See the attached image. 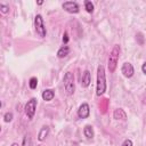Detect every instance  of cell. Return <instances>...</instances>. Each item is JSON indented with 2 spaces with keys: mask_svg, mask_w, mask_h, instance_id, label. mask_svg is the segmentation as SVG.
<instances>
[{
  "mask_svg": "<svg viewBox=\"0 0 146 146\" xmlns=\"http://www.w3.org/2000/svg\"><path fill=\"white\" fill-rule=\"evenodd\" d=\"M68 54H70V48H68L67 46H63L62 48L58 49V51H57V57H58V58H64V57H66Z\"/></svg>",
  "mask_w": 146,
  "mask_h": 146,
  "instance_id": "cell-12",
  "label": "cell"
},
{
  "mask_svg": "<svg viewBox=\"0 0 146 146\" xmlns=\"http://www.w3.org/2000/svg\"><path fill=\"white\" fill-rule=\"evenodd\" d=\"M54 97H55V92H54V90H51V89H46V90L42 92V98H43V100H46V102L52 100Z\"/></svg>",
  "mask_w": 146,
  "mask_h": 146,
  "instance_id": "cell-11",
  "label": "cell"
},
{
  "mask_svg": "<svg viewBox=\"0 0 146 146\" xmlns=\"http://www.w3.org/2000/svg\"><path fill=\"white\" fill-rule=\"evenodd\" d=\"M22 146H32V139H31V135L30 133H26L23 138V141H22Z\"/></svg>",
  "mask_w": 146,
  "mask_h": 146,
  "instance_id": "cell-15",
  "label": "cell"
},
{
  "mask_svg": "<svg viewBox=\"0 0 146 146\" xmlns=\"http://www.w3.org/2000/svg\"><path fill=\"white\" fill-rule=\"evenodd\" d=\"M106 91V78H105V68L103 65L97 67V83H96V95L102 96Z\"/></svg>",
  "mask_w": 146,
  "mask_h": 146,
  "instance_id": "cell-1",
  "label": "cell"
},
{
  "mask_svg": "<svg viewBox=\"0 0 146 146\" xmlns=\"http://www.w3.org/2000/svg\"><path fill=\"white\" fill-rule=\"evenodd\" d=\"M83 133H84V136L88 138V139H92L94 138V128L90 125V124H87L86 127H84V129H83Z\"/></svg>",
  "mask_w": 146,
  "mask_h": 146,
  "instance_id": "cell-13",
  "label": "cell"
},
{
  "mask_svg": "<svg viewBox=\"0 0 146 146\" xmlns=\"http://www.w3.org/2000/svg\"><path fill=\"white\" fill-rule=\"evenodd\" d=\"M34 26H35V32L36 34L40 36V38H44L46 34H47V31H46V26H44V23H43V18L41 15H36L34 17Z\"/></svg>",
  "mask_w": 146,
  "mask_h": 146,
  "instance_id": "cell-4",
  "label": "cell"
},
{
  "mask_svg": "<svg viewBox=\"0 0 146 146\" xmlns=\"http://www.w3.org/2000/svg\"><path fill=\"white\" fill-rule=\"evenodd\" d=\"M90 82H91V74L88 70H86L81 78V84H82V87H88L90 84Z\"/></svg>",
  "mask_w": 146,
  "mask_h": 146,
  "instance_id": "cell-9",
  "label": "cell"
},
{
  "mask_svg": "<svg viewBox=\"0 0 146 146\" xmlns=\"http://www.w3.org/2000/svg\"><path fill=\"white\" fill-rule=\"evenodd\" d=\"M90 114V108H89V105L87 103H83L80 105L79 110H78V116L80 119H87Z\"/></svg>",
  "mask_w": 146,
  "mask_h": 146,
  "instance_id": "cell-8",
  "label": "cell"
},
{
  "mask_svg": "<svg viewBox=\"0 0 146 146\" xmlns=\"http://www.w3.org/2000/svg\"><path fill=\"white\" fill-rule=\"evenodd\" d=\"M106 105H107V99H103V102L99 104V106H102V107H103V110H102V111H103V113L106 111Z\"/></svg>",
  "mask_w": 146,
  "mask_h": 146,
  "instance_id": "cell-20",
  "label": "cell"
},
{
  "mask_svg": "<svg viewBox=\"0 0 146 146\" xmlns=\"http://www.w3.org/2000/svg\"><path fill=\"white\" fill-rule=\"evenodd\" d=\"M3 119H5V122H10V121L13 120V113L7 112V113L5 114V116H3Z\"/></svg>",
  "mask_w": 146,
  "mask_h": 146,
  "instance_id": "cell-19",
  "label": "cell"
},
{
  "mask_svg": "<svg viewBox=\"0 0 146 146\" xmlns=\"http://www.w3.org/2000/svg\"><path fill=\"white\" fill-rule=\"evenodd\" d=\"M113 117L116 120H125L127 119V114L122 108H116L113 112Z\"/></svg>",
  "mask_w": 146,
  "mask_h": 146,
  "instance_id": "cell-10",
  "label": "cell"
},
{
  "mask_svg": "<svg viewBox=\"0 0 146 146\" xmlns=\"http://www.w3.org/2000/svg\"><path fill=\"white\" fill-rule=\"evenodd\" d=\"M63 9L70 14H78L79 13V5L75 1H66L62 5Z\"/></svg>",
  "mask_w": 146,
  "mask_h": 146,
  "instance_id": "cell-6",
  "label": "cell"
},
{
  "mask_svg": "<svg viewBox=\"0 0 146 146\" xmlns=\"http://www.w3.org/2000/svg\"><path fill=\"white\" fill-rule=\"evenodd\" d=\"M137 38L139 39V43H140V44H143V43H144V38H143V34H141V33H138V34H137Z\"/></svg>",
  "mask_w": 146,
  "mask_h": 146,
  "instance_id": "cell-22",
  "label": "cell"
},
{
  "mask_svg": "<svg viewBox=\"0 0 146 146\" xmlns=\"http://www.w3.org/2000/svg\"><path fill=\"white\" fill-rule=\"evenodd\" d=\"M141 71H143L144 74H146V62L143 64V66H141Z\"/></svg>",
  "mask_w": 146,
  "mask_h": 146,
  "instance_id": "cell-24",
  "label": "cell"
},
{
  "mask_svg": "<svg viewBox=\"0 0 146 146\" xmlns=\"http://www.w3.org/2000/svg\"><path fill=\"white\" fill-rule=\"evenodd\" d=\"M121 72H122V74L125 76V78H131L132 75H133V73H135V70H133V66H132V64H130V63H123V65H122V67H121Z\"/></svg>",
  "mask_w": 146,
  "mask_h": 146,
  "instance_id": "cell-7",
  "label": "cell"
},
{
  "mask_svg": "<svg viewBox=\"0 0 146 146\" xmlns=\"http://www.w3.org/2000/svg\"><path fill=\"white\" fill-rule=\"evenodd\" d=\"M84 8H86V10L89 13V14H91L92 11H94V5H92V2L91 1H84Z\"/></svg>",
  "mask_w": 146,
  "mask_h": 146,
  "instance_id": "cell-16",
  "label": "cell"
},
{
  "mask_svg": "<svg viewBox=\"0 0 146 146\" xmlns=\"http://www.w3.org/2000/svg\"><path fill=\"white\" fill-rule=\"evenodd\" d=\"M121 146H132V141H131L130 139H125V140L122 143Z\"/></svg>",
  "mask_w": 146,
  "mask_h": 146,
  "instance_id": "cell-21",
  "label": "cell"
},
{
  "mask_svg": "<svg viewBox=\"0 0 146 146\" xmlns=\"http://www.w3.org/2000/svg\"><path fill=\"white\" fill-rule=\"evenodd\" d=\"M120 51H121V48H120V44H114L113 48L111 49L110 51V56H108V71L110 73H113L115 70H116V66H117V62H119V58H120Z\"/></svg>",
  "mask_w": 146,
  "mask_h": 146,
  "instance_id": "cell-2",
  "label": "cell"
},
{
  "mask_svg": "<svg viewBox=\"0 0 146 146\" xmlns=\"http://www.w3.org/2000/svg\"><path fill=\"white\" fill-rule=\"evenodd\" d=\"M36 98H31L27 103H26V105H25V114H26V116H27V119H33V116H34V114H35V110H36Z\"/></svg>",
  "mask_w": 146,
  "mask_h": 146,
  "instance_id": "cell-5",
  "label": "cell"
},
{
  "mask_svg": "<svg viewBox=\"0 0 146 146\" xmlns=\"http://www.w3.org/2000/svg\"><path fill=\"white\" fill-rule=\"evenodd\" d=\"M36 84H38V79H36L35 76H32V78L30 79V81H29L30 88H31V89H35V88H36Z\"/></svg>",
  "mask_w": 146,
  "mask_h": 146,
  "instance_id": "cell-17",
  "label": "cell"
},
{
  "mask_svg": "<svg viewBox=\"0 0 146 146\" xmlns=\"http://www.w3.org/2000/svg\"><path fill=\"white\" fill-rule=\"evenodd\" d=\"M63 82H64V89H65L66 94L68 96L73 95L74 90H75V83H74V75H73V73L72 72H66L65 75H64Z\"/></svg>",
  "mask_w": 146,
  "mask_h": 146,
  "instance_id": "cell-3",
  "label": "cell"
},
{
  "mask_svg": "<svg viewBox=\"0 0 146 146\" xmlns=\"http://www.w3.org/2000/svg\"><path fill=\"white\" fill-rule=\"evenodd\" d=\"M0 10H1L2 14H7L9 11V6L3 5V3H0Z\"/></svg>",
  "mask_w": 146,
  "mask_h": 146,
  "instance_id": "cell-18",
  "label": "cell"
},
{
  "mask_svg": "<svg viewBox=\"0 0 146 146\" xmlns=\"http://www.w3.org/2000/svg\"><path fill=\"white\" fill-rule=\"evenodd\" d=\"M48 132H49V128L46 125V127H42L41 128V130L39 131V135H38V139L40 140V141H42V140H44L46 139V137L48 136Z\"/></svg>",
  "mask_w": 146,
  "mask_h": 146,
  "instance_id": "cell-14",
  "label": "cell"
},
{
  "mask_svg": "<svg viewBox=\"0 0 146 146\" xmlns=\"http://www.w3.org/2000/svg\"><path fill=\"white\" fill-rule=\"evenodd\" d=\"M67 41H68V35H67V33L65 32V33H64V35H63V42H65V43H66Z\"/></svg>",
  "mask_w": 146,
  "mask_h": 146,
  "instance_id": "cell-23",
  "label": "cell"
},
{
  "mask_svg": "<svg viewBox=\"0 0 146 146\" xmlns=\"http://www.w3.org/2000/svg\"><path fill=\"white\" fill-rule=\"evenodd\" d=\"M11 146H18V144L17 143H14V144H11Z\"/></svg>",
  "mask_w": 146,
  "mask_h": 146,
  "instance_id": "cell-25",
  "label": "cell"
}]
</instances>
